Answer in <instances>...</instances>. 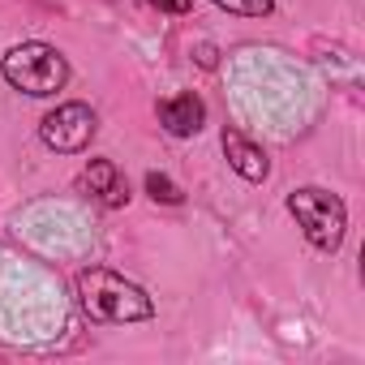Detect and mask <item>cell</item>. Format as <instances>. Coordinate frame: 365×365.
<instances>
[{
  "instance_id": "obj_2",
  "label": "cell",
  "mask_w": 365,
  "mask_h": 365,
  "mask_svg": "<svg viewBox=\"0 0 365 365\" xmlns=\"http://www.w3.org/2000/svg\"><path fill=\"white\" fill-rule=\"evenodd\" d=\"M0 78H5L14 91L31 95V99H48V95L65 91L69 61H65L61 48L31 39V43H18V48H9L5 56H0Z\"/></svg>"
},
{
  "instance_id": "obj_7",
  "label": "cell",
  "mask_w": 365,
  "mask_h": 365,
  "mask_svg": "<svg viewBox=\"0 0 365 365\" xmlns=\"http://www.w3.org/2000/svg\"><path fill=\"white\" fill-rule=\"evenodd\" d=\"M159 125H163L172 138H194V133H202V125H207V103H202V95H198V91H180V95L163 99V103H159Z\"/></svg>"
},
{
  "instance_id": "obj_1",
  "label": "cell",
  "mask_w": 365,
  "mask_h": 365,
  "mask_svg": "<svg viewBox=\"0 0 365 365\" xmlns=\"http://www.w3.org/2000/svg\"><path fill=\"white\" fill-rule=\"evenodd\" d=\"M78 305L91 322L99 327H129V322H150L155 318V301L142 284L125 279L120 271L108 267H86L73 279Z\"/></svg>"
},
{
  "instance_id": "obj_9",
  "label": "cell",
  "mask_w": 365,
  "mask_h": 365,
  "mask_svg": "<svg viewBox=\"0 0 365 365\" xmlns=\"http://www.w3.org/2000/svg\"><path fill=\"white\" fill-rule=\"evenodd\" d=\"M215 9L237 14V18H271L275 14V0H211Z\"/></svg>"
},
{
  "instance_id": "obj_4",
  "label": "cell",
  "mask_w": 365,
  "mask_h": 365,
  "mask_svg": "<svg viewBox=\"0 0 365 365\" xmlns=\"http://www.w3.org/2000/svg\"><path fill=\"white\" fill-rule=\"evenodd\" d=\"M99 133V116L91 103L82 99H69V103H56L43 120H39V138L48 150L56 155H82Z\"/></svg>"
},
{
  "instance_id": "obj_3",
  "label": "cell",
  "mask_w": 365,
  "mask_h": 365,
  "mask_svg": "<svg viewBox=\"0 0 365 365\" xmlns=\"http://www.w3.org/2000/svg\"><path fill=\"white\" fill-rule=\"evenodd\" d=\"M288 215L297 220L301 237L318 254H339V245L348 237V207L339 194H331L322 185H301L288 194Z\"/></svg>"
},
{
  "instance_id": "obj_6",
  "label": "cell",
  "mask_w": 365,
  "mask_h": 365,
  "mask_svg": "<svg viewBox=\"0 0 365 365\" xmlns=\"http://www.w3.org/2000/svg\"><path fill=\"white\" fill-rule=\"evenodd\" d=\"M220 146H224V155H228V168L241 176V180H250V185H262V180L271 176V159H267V150L258 146V142H250L241 129H224V138H220Z\"/></svg>"
},
{
  "instance_id": "obj_10",
  "label": "cell",
  "mask_w": 365,
  "mask_h": 365,
  "mask_svg": "<svg viewBox=\"0 0 365 365\" xmlns=\"http://www.w3.org/2000/svg\"><path fill=\"white\" fill-rule=\"evenodd\" d=\"M150 5H155L159 14H176V18H180V14L194 9V0H150Z\"/></svg>"
},
{
  "instance_id": "obj_8",
  "label": "cell",
  "mask_w": 365,
  "mask_h": 365,
  "mask_svg": "<svg viewBox=\"0 0 365 365\" xmlns=\"http://www.w3.org/2000/svg\"><path fill=\"white\" fill-rule=\"evenodd\" d=\"M146 194H150V202H163V207L185 202V190H180L172 176H163V172H146Z\"/></svg>"
},
{
  "instance_id": "obj_5",
  "label": "cell",
  "mask_w": 365,
  "mask_h": 365,
  "mask_svg": "<svg viewBox=\"0 0 365 365\" xmlns=\"http://www.w3.org/2000/svg\"><path fill=\"white\" fill-rule=\"evenodd\" d=\"M78 194L103 211H120V207H129V180L112 159H91L78 172Z\"/></svg>"
}]
</instances>
